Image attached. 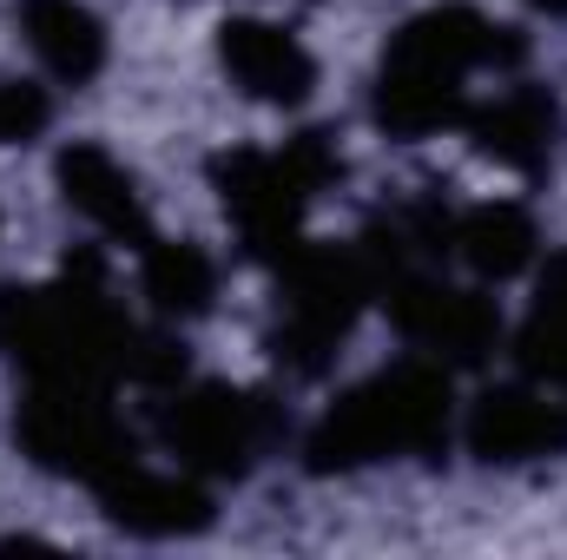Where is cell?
Returning a JSON list of instances; mask_svg holds the SVG:
<instances>
[{"instance_id":"8992f818","label":"cell","mask_w":567,"mask_h":560,"mask_svg":"<svg viewBox=\"0 0 567 560\" xmlns=\"http://www.w3.org/2000/svg\"><path fill=\"white\" fill-rule=\"evenodd\" d=\"M13 435L33 455V468L86 481V488H100V481H113L120 468L140 462L133 428L120 422L106 390H93V383H33V396L20 403Z\"/></svg>"},{"instance_id":"5bb4252c","label":"cell","mask_w":567,"mask_h":560,"mask_svg":"<svg viewBox=\"0 0 567 560\" xmlns=\"http://www.w3.org/2000/svg\"><path fill=\"white\" fill-rule=\"evenodd\" d=\"M449 251L482 283H508L542 258V231H535L528 205L488 198V205H468L462 218H449Z\"/></svg>"},{"instance_id":"6da1fadb","label":"cell","mask_w":567,"mask_h":560,"mask_svg":"<svg viewBox=\"0 0 567 560\" xmlns=\"http://www.w3.org/2000/svg\"><path fill=\"white\" fill-rule=\"evenodd\" d=\"M0 356L27 370V383H145L172 390L185 356L113 303L100 258L66 265L60 283H0Z\"/></svg>"},{"instance_id":"8fae6325","label":"cell","mask_w":567,"mask_h":560,"mask_svg":"<svg viewBox=\"0 0 567 560\" xmlns=\"http://www.w3.org/2000/svg\"><path fill=\"white\" fill-rule=\"evenodd\" d=\"M100 495V508H106V521L113 528H126V535H140V541H172V535H198V528H212V495H205V481L198 475H165V468H120L113 481H100L93 488Z\"/></svg>"},{"instance_id":"5b68a950","label":"cell","mask_w":567,"mask_h":560,"mask_svg":"<svg viewBox=\"0 0 567 560\" xmlns=\"http://www.w3.org/2000/svg\"><path fill=\"white\" fill-rule=\"evenodd\" d=\"M337 178H343V152L330 133H297L278 152H225L212 165V185H218L245 251L265 265H284L303 245V211Z\"/></svg>"},{"instance_id":"ba28073f","label":"cell","mask_w":567,"mask_h":560,"mask_svg":"<svg viewBox=\"0 0 567 560\" xmlns=\"http://www.w3.org/2000/svg\"><path fill=\"white\" fill-rule=\"evenodd\" d=\"M377 297L390 303V323L403 330V343L423 350L429 363H442V370H468V363H482L502 343V310L482 290L442 283L423 265L396 271Z\"/></svg>"},{"instance_id":"7a4b0ae2","label":"cell","mask_w":567,"mask_h":560,"mask_svg":"<svg viewBox=\"0 0 567 560\" xmlns=\"http://www.w3.org/2000/svg\"><path fill=\"white\" fill-rule=\"evenodd\" d=\"M502 66H522L515 27L488 20L482 7H429L390 40L370 113L390 139H435L468 120V80Z\"/></svg>"},{"instance_id":"9c48e42d","label":"cell","mask_w":567,"mask_h":560,"mask_svg":"<svg viewBox=\"0 0 567 560\" xmlns=\"http://www.w3.org/2000/svg\"><path fill=\"white\" fill-rule=\"evenodd\" d=\"M462 442L488 468H522V462H555L567 455V390L535 383H502L468 403Z\"/></svg>"},{"instance_id":"7c38bea8","label":"cell","mask_w":567,"mask_h":560,"mask_svg":"<svg viewBox=\"0 0 567 560\" xmlns=\"http://www.w3.org/2000/svg\"><path fill=\"white\" fill-rule=\"evenodd\" d=\"M60 198L106 238L133 245L140 251L152 238V218H145V198H140V178L106 152V145H66L60 152Z\"/></svg>"},{"instance_id":"ac0fdd59","label":"cell","mask_w":567,"mask_h":560,"mask_svg":"<svg viewBox=\"0 0 567 560\" xmlns=\"http://www.w3.org/2000/svg\"><path fill=\"white\" fill-rule=\"evenodd\" d=\"M53 126V100L40 80H20V73H0V145H33Z\"/></svg>"},{"instance_id":"30bf717a","label":"cell","mask_w":567,"mask_h":560,"mask_svg":"<svg viewBox=\"0 0 567 560\" xmlns=\"http://www.w3.org/2000/svg\"><path fill=\"white\" fill-rule=\"evenodd\" d=\"M218 66L231 73V86L245 93V100H258V106H303L310 100V86H317V60H310V46L278 27V20H258V13H238V20H225L218 27Z\"/></svg>"},{"instance_id":"277c9868","label":"cell","mask_w":567,"mask_h":560,"mask_svg":"<svg viewBox=\"0 0 567 560\" xmlns=\"http://www.w3.org/2000/svg\"><path fill=\"white\" fill-rule=\"evenodd\" d=\"M403 271V251L396 238L377 225L363 231L357 245H297L278 265V356L297 370V376H317L337 343L350 336V323L363 317V303L383 290V283Z\"/></svg>"},{"instance_id":"9a60e30c","label":"cell","mask_w":567,"mask_h":560,"mask_svg":"<svg viewBox=\"0 0 567 560\" xmlns=\"http://www.w3.org/2000/svg\"><path fill=\"white\" fill-rule=\"evenodd\" d=\"M20 33L60 86H86L106 66V27L86 0H20Z\"/></svg>"},{"instance_id":"52a82bcc","label":"cell","mask_w":567,"mask_h":560,"mask_svg":"<svg viewBox=\"0 0 567 560\" xmlns=\"http://www.w3.org/2000/svg\"><path fill=\"white\" fill-rule=\"evenodd\" d=\"M158 442L172 448V462L185 475H198V481H238L278 442V409L265 396H251V390L192 383V390H172L165 396Z\"/></svg>"},{"instance_id":"3957f363","label":"cell","mask_w":567,"mask_h":560,"mask_svg":"<svg viewBox=\"0 0 567 560\" xmlns=\"http://www.w3.org/2000/svg\"><path fill=\"white\" fill-rule=\"evenodd\" d=\"M449 416H455L449 370L416 356L337 396L303 435V462L310 475H350V468L396 462V455H435L449 442Z\"/></svg>"},{"instance_id":"d6986e66","label":"cell","mask_w":567,"mask_h":560,"mask_svg":"<svg viewBox=\"0 0 567 560\" xmlns=\"http://www.w3.org/2000/svg\"><path fill=\"white\" fill-rule=\"evenodd\" d=\"M528 7H542V13H561V20H567V0H528Z\"/></svg>"},{"instance_id":"e0dca14e","label":"cell","mask_w":567,"mask_h":560,"mask_svg":"<svg viewBox=\"0 0 567 560\" xmlns=\"http://www.w3.org/2000/svg\"><path fill=\"white\" fill-rule=\"evenodd\" d=\"M522 363L548 390H567V258L548 265V283H542V297L522 323Z\"/></svg>"},{"instance_id":"2e32d148","label":"cell","mask_w":567,"mask_h":560,"mask_svg":"<svg viewBox=\"0 0 567 560\" xmlns=\"http://www.w3.org/2000/svg\"><path fill=\"white\" fill-rule=\"evenodd\" d=\"M140 290L165 323H192L218 297V265L192 238H145L140 245Z\"/></svg>"},{"instance_id":"4fadbf2b","label":"cell","mask_w":567,"mask_h":560,"mask_svg":"<svg viewBox=\"0 0 567 560\" xmlns=\"http://www.w3.org/2000/svg\"><path fill=\"white\" fill-rule=\"evenodd\" d=\"M468 139L482 158H495L502 172H542L555 158V139H561V113L542 86H502L495 100L468 106Z\"/></svg>"}]
</instances>
